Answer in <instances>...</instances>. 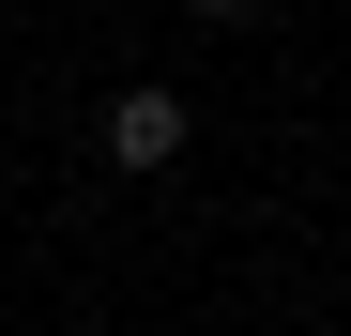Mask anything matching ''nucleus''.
Masks as SVG:
<instances>
[{
    "instance_id": "nucleus-1",
    "label": "nucleus",
    "mask_w": 351,
    "mask_h": 336,
    "mask_svg": "<svg viewBox=\"0 0 351 336\" xmlns=\"http://www.w3.org/2000/svg\"><path fill=\"white\" fill-rule=\"evenodd\" d=\"M107 168H184V92H123L107 107Z\"/></svg>"
},
{
    "instance_id": "nucleus-2",
    "label": "nucleus",
    "mask_w": 351,
    "mask_h": 336,
    "mask_svg": "<svg viewBox=\"0 0 351 336\" xmlns=\"http://www.w3.org/2000/svg\"><path fill=\"white\" fill-rule=\"evenodd\" d=\"M199 16H260V0H199Z\"/></svg>"
}]
</instances>
